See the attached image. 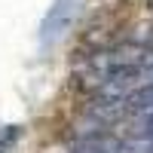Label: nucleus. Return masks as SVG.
Returning <instances> with one entry per match:
<instances>
[{
    "label": "nucleus",
    "mask_w": 153,
    "mask_h": 153,
    "mask_svg": "<svg viewBox=\"0 0 153 153\" xmlns=\"http://www.w3.org/2000/svg\"><path fill=\"white\" fill-rule=\"evenodd\" d=\"M80 3L83 0H55V6L46 12V19L40 25V43L49 46L65 37V31H71V22L76 19L80 12Z\"/></svg>",
    "instance_id": "1"
}]
</instances>
